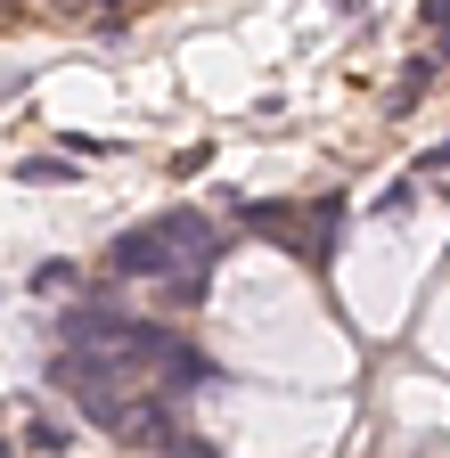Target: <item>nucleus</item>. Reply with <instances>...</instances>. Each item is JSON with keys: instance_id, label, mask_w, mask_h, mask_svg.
Segmentation results:
<instances>
[{"instance_id": "1", "label": "nucleus", "mask_w": 450, "mask_h": 458, "mask_svg": "<svg viewBox=\"0 0 450 458\" xmlns=\"http://www.w3.org/2000/svg\"><path fill=\"white\" fill-rule=\"evenodd\" d=\"M221 254V229L205 221V213H164V221H148V229H123L115 246H106V270L115 278H164V270H197L205 278V262Z\"/></svg>"}, {"instance_id": "2", "label": "nucleus", "mask_w": 450, "mask_h": 458, "mask_svg": "<svg viewBox=\"0 0 450 458\" xmlns=\"http://www.w3.org/2000/svg\"><path fill=\"white\" fill-rule=\"evenodd\" d=\"M123 327H132L123 311H98V303H90V311H66V327H58V335H66V352H115Z\"/></svg>"}, {"instance_id": "3", "label": "nucleus", "mask_w": 450, "mask_h": 458, "mask_svg": "<svg viewBox=\"0 0 450 458\" xmlns=\"http://www.w3.org/2000/svg\"><path fill=\"white\" fill-rule=\"evenodd\" d=\"M17 181H33V189H58V181H66V156H25V164H17Z\"/></svg>"}, {"instance_id": "4", "label": "nucleus", "mask_w": 450, "mask_h": 458, "mask_svg": "<svg viewBox=\"0 0 450 458\" xmlns=\"http://www.w3.org/2000/svg\"><path fill=\"white\" fill-rule=\"evenodd\" d=\"M246 221L262 229V238H295V221H287V205H246Z\"/></svg>"}, {"instance_id": "5", "label": "nucleus", "mask_w": 450, "mask_h": 458, "mask_svg": "<svg viewBox=\"0 0 450 458\" xmlns=\"http://www.w3.org/2000/svg\"><path fill=\"white\" fill-rule=\"evenodd\" d=\"M410 205H418V189H410V181H385V197H377L369 213H385V221H402Z\"/></svg>"}, {"instance_id": "6", "label": "nucleus", "mask_w": 450, "mask_h": 458, "mask_svg": "<svg viewBox=\"0 0 450 458\" xmlns=\"http://www.w3.org/2000/svg\"><path fill=\"white\" fill-rule=\"evenodd\" d=\"M33 286H41V295H74V262H41Z\"/></svg>"}, {"instance_id": "7", "label": "nucleus", "mask_w": 450, "mask_h": 458, "mask_svg": "<svg viewBox=\"0 0 450 458\" xmlns=\"http://www.w3.org/2000/svg\"><path fill=\"white\" fill-rule=\"evenodd\" d=\"M25 442H33V450H66V434L49 426V418H33V426H25Z\"/></svg>"}, {"instance_id": "8", "label": "nucleus", "mask_w": 450, "mask_h": 458, "mask_svg": "<svg viewBox=\"0 0 450 458\" xmlns=\"http://www.w3.org/2000/svg\"><path fill=\"white\" fill-rule=\"evenodd\" d=\"M164 458H221V450H205V442H189V434H173V442H164Z\"/></svg>"}, {"instance_id": "9", "label": "nucleus", "mask_w": 450, "mask_h": 458, "mask_svg": "<svg viewBox=\"0 0 450 458\" xmlns=\"http://www.w3.org/2000/svg\"><path fill=\"white\" fill-rule=\"evenodd\" d=\"M418 17H426V25H442V33H450V0H426V9H418Z\"/></svg>"}, {"instance_id": "10", "label": "nucleus", "mask_w": 450, "mask_h": 458, "mask_svg": "<svg viewBox=\"0 0 450 458\" xmlns=\"http://www.w3.org/2000/svg\"><path fill=\"white\" fill-rule=\"evenodd\" d=\"M426 172H450V140H442V148H426Z\"/></svg>"}, {"instance_id": "11", "label": "nucleus", "mask_w": 450, "mask_h": 458, "mask_svg": "<svg viewBox=\"0 0 450 458\" xmlns=\"http://www.w3.org/2000/svg\"><path fill=\"white\" fill-rule=\"evenodd\" d=\"M442 57H450V33H442Z\"/></svg>"}]
</instances>
